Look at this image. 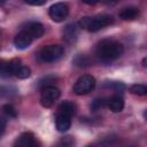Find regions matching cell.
Instances as JSON below:
<instances>
[{
  "label": "cell",
  "mask_w": 147,
  "mask_h": 147,
  "mask_svg": "<svg viewBox=\"0 0 147 147\" xmlns=\"http://www.w3.org/2000/svg\"><path fill=\"white\" fill-rule=\"evenodd\" d=\"M55 124H56V129L60 132H65L70 129L71 126V121H70V116H67L64 114L57 113L56 115V119H55Z\"/></svg>",
  "instance_id": "obj_10"
},
{
  "label": "cell",
  "mask_w": 147,
  "mask_h": 147,
  "mask_svg": "<svg viewBox=\"0 0 147 147\" xmlns=\"http://www.w3.org/2000/svg\"><path fill=\"white\" fill-rule=\"evenodd\" d=\"M84 3H86V5H95V3H98L100 0H82Z\"/></svg>",
  "instance_id": "obj_22"
},
{
  "label": "cell",
  "mask_w": 147,
  "mask_h": 147,
  "mask_svg": "<svg viewBox=\"0 0 147 147\" xmlns=\"http://www.w3.org/2000/svg\"><path fill=\"white\" fill-rule=\"evenodd\" d=\"M2 110H3V113H5V115L6 116H8V117H16L17 116V111L15 110V108L11 106V105H5L3 107H2Z\"/></svg>",
  "instance_id": "obj_20"
},
{
  "label": "cell",
  "mask_w": 147,
  "mask_h": 147,
  "mask_svg": "<svg viewBox=\"0 0 147 147\" xmlns=\"http://www.w3.org/2000/svg\"><path fill=\"white\" fill-rule=\"evenodd\" d=\"M25 32H28L33 39H38L44 34V26L41 23L38 22H31L25 28H23Z\"/></svg>",
  "instance_id": "obj_9"
},
{
  "label": "cell",
  "mask_w": 147,
  "mask_h": 147,
  "mask_svg": "<svg viewBox=\"0 0 147 147\" xmlns=\"http://www.w3.org/2000/svg\"><path fill=\"white\" fill-rule=\"evenodd\" d=\"M46 1L47 0H25V2L31 6H42L44 3H46Z\"/></svg>",
  "instance_id": "obj_21"
},
{
  "label": "cell",
  "mask_w": 147,
  "mask_h": 147,
  "mask_svg": "<svg viewBox=\"0 0 147 147\" xmlns=\"http://www.w3.org/2000/svg\"><path fill=\"white\" fill-rule=\"evenodd\" d=\"M14 145L15 146H23V147H25V146H34V145H37V141L34 139L33 133H31V132H24V133H22L16 139V141L14 142Z\"/></svg>",
  "instance_id": "obj_11"
},
{
  "label": "cell",
  "mask_w": 147,
  "mask_h": 147,
  "mask_svg": "<svg viewBox=\"0 0 147 147\" xmlns=\"http://www.w3.org/2000/svg\"><path fill=\"white\" fill-rule=\"evenodd\" d=\"M107 106H108V108H109L113 113H119V111H122L123 108H124V100H123L122 96L114 95V96H111L110 99H108Z\"/></svg>",
  "instance_id": "obj_12"
},
{
  "label": "cell",
  "mask_w": 147,
  "mask_h": 147,
  "mask_svg": "<svg viewBox=\"0 0 147 147\" xmlns=\"http://www.w3.org/2000/svg\"><path fill=\"white\" fill-rule=\"evenodd\" d=\"M60 95H61V92L57 87L52 86V85H47L41 91L40 102L44 107H51L60 98Z\"/></svg>",
  "instance_id": "obj_5"
},
{
  "label": "cell",
  "mask_w": 147,
  "mask_h": 147,
  "mask_svg": "<svg viewBox=\"0 0 147 147\" xmlns=\"http://www.w3.org/2000/svg\"><path fill=\"white\" fill-rule=\"evenodd\" d=\"M48 14L54 22H62L69 14V7L64 2H57L51 6Z\"/></svg>",
  "instance_id": "obj_6"
},
{
  "label": "cell",
  "mask_w": 147,
  "mask_h": 147,
  "mask_svg": "<svg viewBox=\"0 0 147 147\" xmlns=\"http://www.w3.org/2000/svg\"><path fill=\"white\" fill-rule=\"evenodd\" d=\"M74 63L76 65H78V67H87V65H90L91 62H90V59L87 56H85V55H78L74 60Z\"/></svg>",
  "instance_id": "obj_19"
},
{
  "label": "cell",
  "mask_w": 147,
  "mask_h": 147,
  "mask_svg": "<svg viewBox=\"0 0 147 147\" xmlns=\"http://www.w3.org/2000/svg\"><path fill=\"white\" fill-rule=\"evenodd\" d=\"M63 52V47L60 45H48L40 51L39 56L44 62H55L62 57Z\"/></svg>",
  "instance_id": "obj_4"
},
{
  "label": "cell",
  "mask_w": 147,
  "mask_h": 147,
  "mask_svg": "<svg viewBox=\"0 0 147 147\" xmlns=\"http://www.w3.org/2000/svg\"><path fill=\"white\" fill-rule=\"evenodd\" d=\"M59 113L71 117L76 113V105L74 102H71V101H63L59 106Z\"/></svg>",
  "instance_id": "obj_14"
},
{
  "label": "cell",
  "mask_w": 147,
  "mask_h": 147,
  "mask_svg": "<svg viewBox=\"0 0 147 147\" xmlns=\"http://www.w3.org/2000/svg\"><path fill=\"white\" fill-rule=\"evenodd\" d=\"M124 52V47L119 41L114 39H103L101 40L95 49L96 56L103 62H111L118 59Z\"/></svg>",
  "instance_id": "obj_1"
},
{
  "label": "cell",
  "mask_w": 147,
  "mask_h": 147,
  "mask_svg": "<svg viewBox=\"0 0 147 147\" xmlns=\"http://www.w3.org/2000/svg\"><path fill=\"white\" fill-rule=\"evenodd\" d=\"M5 2H6V0H0V3H1V5H3Z\"/></svg>",
  "instance_id": "obj_27"
},
{
  "label": "cell",
  "mask_w": 147,
  "mask_h": 147,
  "mask_svg": "<svg viewBox=\"0 0 147 147\" xmlns=\"http://www.w3.org/2000/svg\"><path fill=\"white\" fill-rule=\"evenodd\" d=\"M119 0H107L108 3H115V2H118Z\"/></svg>",
  "instance_id": "obj_25"
},
{
  "label": "cell",
  "mask_w": 147,
  "mask_h": 147,
  "mask_svg": "<svg viewBox=\"0 0 147 147\" xmlns=\"http://www.w3.org/2000/svg\"><path fill=\"white\" fill-rule=\"evenodd\" d=\"M142 116H144V118H145V119L147 121V109H146V110L144 111V114H142Z\"/></svg>",
  "instance_id": "obj_26"
},
{
  "label": "cell",
  "mask_w": 147,
  "mask_h": 147,
  "mask_svg": "<svg viewBox=\"0 0 147 147\" xmlns=\"http://www.w3.org/2000/svg\"><path fill=\"white\" fill-rule=\"evenodd\" d=\"M139 15V10L134 7H127V8H124L121 13H119V17L122 20H125V21H131V20H134L137 16Z\"/></svg>",
  "instance_id": "obj_15"
},
{
  "label": "cell",
  "mask_w": 147,
  "mask_h": 147,
  "mask_svg": "<svg viewBox=\"0 0 147 147\" xmlns=\"http://www.w3.org/2000/svg\"><path fill=\"white\" fill-rule=\"evenodd\" d=\"M32 40H33V38H32L28 32H25L24 30H22V31H21L20 33H17L16 37L14 38V45H15L16 48H18V49H25V48H28V47L31 45Z\"/></svg>",
  "instance_id": "obj_8"
},
{
  "label": "cell",
  "mask_w": 147,
  "mask_h": 147,
  "mask_svg": "<svg viewBox=\"0 0 147 147\" xmlns=\"http://www.w3.org/2000/svg\"><path fill=\"white\" fill-rule=\"evenodd\" d=\"M95 86V78L90 75H84L79 77L72 86V91L77 95H83L90 93Z\"/></svg>",
  "instance_id": "obj_3"
},
{
  "label": "cell",
  "mask_w": 147,
  "mask_h": 147,
  "mask_svg": "<svg viewBox=\"0 0 147 147\" xmlns=\"http://www.w3.org/2000/svg\"><path fill=\"white\" fill-rule=\"evenodd\" d=\"M142 65H144V68L147 69V57H145V59L142 60Z\"/></svg>",
  "instance_id": "obj_24"
},
{
  "label": "cell",
  "mask_w": 147,
  "mask_h": 147,
  "mask_svg": "<svg viewBox=\"0 0 147 147\" xmlns=\"http://www.w3.org/2000/svg\"><path fill=\"white\" fill-rule=\"evenodd\" d=\"M114 18L109 15H101L96 17H83L79 21L80 28H85L90 32H96L110 24H113Z\"/></svg>",
  "instance_id": "obj_2"
},
{
  "label": "cell",
  "mask_w": 147,
  "mask_h": 147,
  "mask_svg": "<svg viewBox=\"0 0 147 147\" xmlns=\"http://www.w3.org/2000/svg\"><path fill=\"white\" fill-rule=\"evenodd\" d=\"M107 102H108V100H106V99H95L91 103V109L93 111H96V110L103 108L105 106H107Z\"/></svg>",
  "instance_id": "obj_18"
},
{
  "label": "cell",
  "mask_w": 147,
  "mask_h": 147,
  "mask_svg": "<svg viewBox=\"0 0 147 147\" xmlns=\"http://www.w3.org/2000/svg\"><path fill=\"white\" fill-rule=\"evenodd\" d=\"M130 92L136 95H146L147 94V86L142 84H134L130 87Z\"/></svg>",
  "instance_id": "obj_16"
},
{
  "label": "cell",
  "mask_w": 147,
  "mask_h": 147,
  "mask_svg": "<svg viewBox=\"0 0 147 147\" xmlns=\"http://www.w3.org/2000/svg\"><path fill=\"white\" fill-rule=\"evenodd\" d=\"M5 127H6L5 118H1V136H2V134H3V132H5Z\"/></svg>",
  "instance_id": "obj_23"
},
{
  "label": "cell",
  "mask_w": 147,
  "mask_h": 147,
  "mask_svg": "<svg viewBox=\"0 0 147 147\" xmlns=\"http://www.w3.org/2000/svg\"><path fill=\"white\" fill-rule=\"evenodd\" d=\"M63 36H64V39L69 42H72L76 40L77 36H78V29H77V25L76 24H69L65 26L64 29V32H63Z\"/></svg>",
  "instance_id": "obj_13"
},
{
  "label": "cell",
  "mask_w": 147,
  "mask_h": 147,
  "mask_svg": "<svg viewBox=\"0 0 147 147\" xmlns=\"http://www.w3.org/2000/svg\"><path fill=\"white\" fill-rule=\"evenodd\" d=\"M30 75H31L30 68H29V67H25V65H23V64L18 68V70H17L16 74H15V76H16L17 78H20V79H25V78H28Z\"/></svg>",
  "instance_id": "obj_17"
},
{
  "label": "cell",
  "mask_w": 147,
  "mask_h": 147,
  "mask_svg": "<svg viewBox=\"0 0 147 147\" xmlns=\"http://www.w3.org/2000/svg\"><path fill=\"white\" fill-rule=\"evenodd\" d=\"M22 65L20 59H13L7 63L1 64V76L2 77H8L11 75H15L18 68Z\"/></svg>",
  "instance_id": "obj_7"
}]
</instances>
